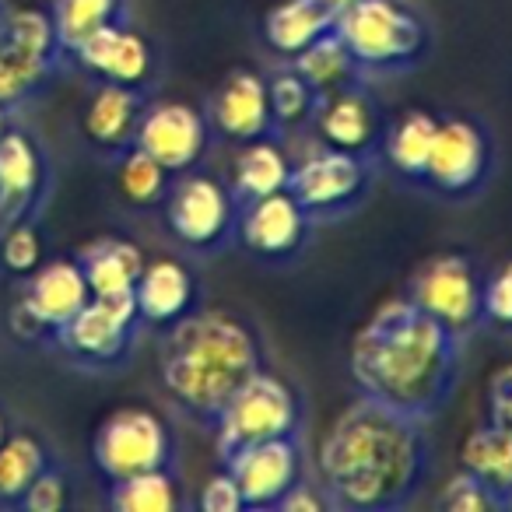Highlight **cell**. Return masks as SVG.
<instances>
[{
	"label": "cell",
	"instance_id": "obj_1",
	"mask_svg": "<svg viewBox=\"0 0 512 512\" xmlns=\"http://www.w3.org/2000/svg\"><path fill=\"white\" fill-rule=\"evenodd\" d=\"M320 488L330 509L397 512L418 502L432 474L428 421L358 393L320 442Z\"/></svg>",
	"mask_w": 512,
	"mask_h": 512
},
{
	"label": "cell",
	"instance_id": "obj_2",
	"mask_svg": "<svg viewBox=\"0 0 512 512\" xmlns=\"http://www.w3.org/2000/svg\"><path fill=\"white\" fill-rule=\"evenodd\" d=\"M463 341L421 313L407 295L379 302L351 341L348 369L358 393L411 418L432 421L460 383Z\"/></svg>",
	"mask_w": 512,
	"mask_h": 512
},
{
	"label": "cell",
	"instance_id": "obj_3",
	"mask_svg": "<svg viewBox=\"0 0 512 512\" xmlns=\"http://www.w3.org/2000/svg\"><path fill=\"white\" fill-rule=\"evenodd\" d=\"M264 369L256 334L228 309H193L165 330L162 386L190 421L214 428L221 407Z\"/></svg>",
	"mask_w": 512,
	"mask_h": 512
},
{
	"label": "cell",
	"instance_id": "obj_4",
	"mask_svg": "<svg viewBox=\"0 0 512 512\" xmlns=\"http://www.w3.org/2000/svg\"><path fill=\"white\" fill-rule=\"evenodd\" d=\"M337 36L362 71H411L425 60L432 36L421 15L400 0H358L337 15Z\"/></svg>",
	"mask_w": 512,
	"mask_h": 512
},
{
	"label": "cell",
	"instance_id": "obj_5",
	"mask_svg": "<svg viewBox=\"0 0 512 512\" xmlns=\"http://www.w3.org/2000/svg\"><path fill=\"white\" fill-rule=\"evenodd\" d=\"M64 50L50 11L8 8L0 22V106L18 113L57 74Z\"/></svg>",
	"mask_w": 512,
	"mask_h": 512
},
{
	"label": "cell",
	"instance_id": "obj_6",
	"mask_svg": "<svg viewBox=\"0 0 512 512\" xmlns=\"http://www.w3.org/2000/svg\"><path fill=\"white\" fill-rule=\"evenodd\" d=\"M302 425V404L295 390L274 372H256L235 390V397L221 407L214 421V449L218 460L225 463L232 453L267 439H285L299 435Z\"/></svg>",
	"mask_w": 512,
	"mask_h": 512
},
{
	"label": "cell",
	"instance_id": "obj_7",
	"mask_svg": "<svg viewBox=\"0 0 512 512\" xmlns=\"http://www.w3.org/2000/svg\"><path fill=\"white\" fill-rule=\"evenodd\" d=\"M92 460L106 481H120L144 470H176V439L158 411L127 404L106 414L95 428Z\"/></svg>",
	"mask_w": 512,
	"mask_h": 512
},
{
	"label": "cell",
	"instance_id": "obj_8",
	"mask_svg": "<svg viewBox=\"0 0 512 512\" xmlns=\"http://www.w3.org/2000/svg\"><path fill=\"white\" fill-rule=\"evenodd\" d=\"M407 299L467 344L484 323V274L467 253H439L418 267Z\"/></svg>",
	"mask_w": 512,
	"mask_h": 512
},
{
	"label": "cell",
	"instance_id": "obj_9",
	"mask_svg": "<svg viewBox=\"0 0 512 512\" xmlns=\"http://www.w3.org/2000/svg\"><path fill=\"white\" fill-rule=\"evenodd\" d=\"M372 190V155L327 148L313 151L292 165L288 193L299 200V207L309 214V221H334L355 211Z\"/></svg>",
	"mask_w": 512,
	"mask_h": 512
},
{
	"label": "cell",
	"instance_id": "obj_10",
	"mask_svg": "<svg viewBox=\"0 0 512 512\" xmlns=\"http://www.w3.org/2000/svg\"><path fill=\"white\" fill-rule=\"evenodd\" d=\"M141 330L134 295L120 299H88V306L71 323L53 334V348L64 351L81 369H120L130 358Z\"/></svg>",
	"mask_w": 512,
	"mask_h": 512
},
{
	"label": "cell",
	"instance_id": "obj_11",
	"mask_svg": "<svg viewBox=\"0 0 512 512\" xmlns=\"http://www.w3.org/2000/svg\"><path fill=\"white\" fill-rule=\"evenodd\" d=\"M165 225L183 246L197 253H214L235 235V204L232 190L204 172H179L162 200Z\"/></svg>",
	"mask_w": 512,
	"mask_h": 512
},
{
	"label": "cell",
	"instance_id": "obj_12",
	"mask_svg": "<svg viewBox=\"0 0 512 512\" xmlns=\"http://www.w3.org/2000/svg\"><path fill=\"white\" fill-rule=\"evenodd\" d=\"M488 169L491 141L484 127H477L474 120H463V116L439 120L421 183H428L442 197H470L484 186Z\"/></svg>",
	"mask_w": 512,
	"mask_h": 512
},
{
	"label": "cell",
	"instance_id": "obj_13",
	"mask_svg": "<svg viewBox=\"0 0 512 512\" xmlns=\"http://www.w3.org/2000/svg\"><path fill=\"white\" fill-rule=\"evenodd\" d=\"M50 190V155L32 130L15 123L0 137V232L15 221H36Z\"/></svg>",
	"mask_w": 512,
	"mask_h": 512
},
{
	"label": "cell",
	"instance_id": "obj_14",
	"mask_svg": "<svg viewBox=\"0 0 512 512\" xmlns=\"http://www.w3.org/2000/svg\"><path fill=\"white\" fill-rule=\"evenodd\" d=\"M309 228H313V221L288 190L249 200L235 214V235H239L242 249L253 253L256 260H267V264L295 260L306 246Z\"/></svg>",
	"mask_w": 512,
	"mask_h": 512
},
{
	"label": "cell",
	"instance_id": "obj_15",
	"mask_svg": "<svg viewBox=\"0 0 512 512\" xmlns=\"http://www.w3.org/2000/svg\"><path fill=\"white\" fill-rule=\"evenodd\" d=\"M221 467L235 477L246 509H278L281 498L302 481V442L299 435L256 442L232 453Z\"/></svg>",
	"mask_w": 512,
	"mask_h": 512
},
{
	"label": "cell",
	"instance_id": "obj_16",
	"mask_svg": "<svg viewBox=\"0 0 512 512\" xmlns=\"http://www.w3.org/2000/svg\"><path fill=\"white\" fill-rule=\"evenodd\" d=\"M134 144L158 158L172 176H179L204 158L207 120L190 102H148Z\"/></svg>",
	"mask_w": 512,
	"mask_h": 512
},
{
	"label": "cell",
	"instance_id": "obj_17",
	"mask_svg": "<svg viewBox=\"0 0 512 512\" xmlns=\"http://www.w3.org/2000/svg\"><path fill=\"white\" fill-rule=\"evenodd\" d=\"M207 116H211L214 130L235 144L278 134L271 116V99H267V81L253 67H235L221 78V85L211 95Z\"/></svg>",
	"mask_w": 512,
	"mask_h": 512
},
{
	"label": "cell",
	"instance_id": "obj_18",
	"mask_svg": "<svg viewBox=\"0 0 512 512\" xmlns=\"http://www.w3.org/2000/svg\"><path fill=\"white\" fill-rule=\"evenodd\" d=\"M71 57L78 60L81 71H88L99 81H109V85L148 88L151 71H155V53L144 43V36L127 29V22L99 29L95 36H88Z\"/></svg>",
	"mask_w": 512,
	"mask_h": 512
},
{
	"label": "cell",
	"instance_id": "obj_19",
	"mask_svg": "<svg viewBox=\"0 0 512 512\" xmlns=\"http://www.w3.org/2000/svg\"><path fill=\"white\" fill-rule=\"evenodd\" d=\"M144 109H148L144 88H127V85H109V81H102L92 92V99L85 102L81 134H85V141L92 144L99 155L116 162L123 151L134 148Z\"/></svg>",
	"mask_w": 512,
	"mask_h": 512
},
{
	"label": "cell",
	"instance_id": "obj_20",
	"mask_svg": "<svg viewBox=\"0 0 512 512\" xmlns=\"http://www.w3.org/2000/svg\"><path fill=\"white\" fill-rule=\"evenodd\" d=\"M313 123L327 148L355 151V155H372V148L386 134L379 102L358 85L337 88V92L323 95Z\"/></svg>",
	"mask_w": 512,
	"mask_h": 512
},
{
	"label": "cell",
	"instance_id": "obj_21",
	"mask_svg": "<svg viewBox=\"0 0 512 512\" xmlns=\"http://www.w3.org/2000/svg\"><path fill=\"white\" fill-rule=\"evenodd\" d=\"M88 299H92V288H88L78 256H74V260L57 256V260H43V264L29 274V285H25L18 302H22L50 334H57L64 323H71L74 316L88 306Z\"/></svg>",
	"mask_w": 512,
	"mask_h": 512
},
{
	"label": "cell",
	"instance_id": "obj_22",
	"mask_svg": "<svg viewBox=\"0 0 512 512\" xmlns=\"http://www.w3.org/2000/svg\"><path fill=\"white\" fill-rule=\"evenodd\" d=\"M134 302L141 323L169 330L172 323L197 309V278L190 274V267L169 260V256L148 260L134 285Z\"/></svg>",
	"mask_w": 512,
	"mask_h": 512
},
{
	"label": "cell",
	"instance_id": "obj_23",
	"mask_svg": "<svg viewBox=\"0 0 512 512\" xmlns=\"http://www.w3.org/2000/svg\"><path fill=\"white\" fill-rule=\"evenodd\" d=\"M78 264L95 299H120V295H134V285L148 260L137 242L123 235H99L78 249Z\"/></svg>",
	"mask_w": 512,
	"mask_h": 512
},
{
	"label": "cell",
	"instance_id": "obj_24",
	"mask_svg": "<svg viewBox=\"0 0 512 512\" xmlns=\"http://www.w3.org/2000/svg\"><path fill=\"white\" fill-rule=\"evenodd\" d=\"M337 15L327 0H281L267 11L264 39L278 57L295 60L306 46L337 29Z\"/></svg>",
	"mask_w": 512,
	"mask_h": 512
},
{
	"label": "cell",
	"instance_id": "obj_25",
	"mask_svg": "<svg viewBox=\"0 0 512 512\" xmlns=\"http://www.w3.org/2000/svg\"><path fill=\"white\" fill-rule=\"evenodd\" d=\"M463 470L484 484L498 509H512V432L481 425L463 439Z\"/></svg>",
	"mask_w": 512,
	"mask_h": 512
},
{
	"label": "cell",
	"instance_id": "obj_26",
	"mask_svg": "<svg viewBox=\"0 0 512 512\" xmlns=\"http://www.w3.org/2000/svg\"><path fill=\"white\" fill-rule=\"evenodd\" d=\"M288 179H292V162H288V155L271 137H260V141L242 144V151L235 155L232 197H235V204L242 207L256 197L288 190Z\"/></svg>",
	"mask_w": 512,
	"mask_h": 512
},
{
	"label": "cell",
	"instance_id": "obj_27",
	"mask_svg": "<svg viewBox=\"0 0 512 512\" xmlns=\"http://www.w3.org/2000/svg\"><path fill=\"white\" fill-rule=\"evenodd\" d=\"M53 463L50 449L32 432H11L0 446V509H22L25 491Z\"/></svg>",
	"mask_w": 512,
	"mask_h": 512
},
{
	"label": "cell",
	"instance_id": "obj_28",
	"mask_svg": "<svg viewBox=\"0 0 512 512\" xmlns=\"http://www.w3.org/2000/svg\"><path fill=\"white\" fill-rule=\"evenodd\" d=\"M60 50L71 57L88 36L116 22H127V0H53L50 8Z\"/></svg>",
	"mask_w": 512,
	"mask_h": 512
},
{
	"label": "cell",
	"instance_id": "obj_29",
	"mask_svg": "<svg viewBox=\"0 0 512 512\" xmlns=\"http://www.w3.org/2000/svg\"><path fill=\"white\" fill-rule=\"evenodd\" d=\"M292 67L320 92V99L337 92V88L355 85L358 71H362V67L355 64V57H351V50L344 46V39L337 36V29L320 36L313 46H306V50L295 57Z\"/></svg>",
	"mask_w": 512,
	"mask_h": 512
},
{
	"label": "cell",
	"instance_id": "obj_30",
	"mask_svg": "<svg viewBox=\"0 0 512 512\" xmlns=\"http://www.w3.org/2000/svg\"><path fill=\"white\" fill-rule=\"evenodd\" d=\"M183 491L176 470H144L120 481H109V509L113 512H176Z\"/></svg>",
	"mask_w": 512,
	"mask_h": 512
},
{
	"label": "cell",
	"instance_id": "obj_31",
	"mask_svg": "<svg viewBox=\"0 0 512 512\" xmlns=\"http://www.w3.org/2000/svg\"><path fill=\"white\" fill-rule=\"evenodd\" d=\"M435 127H439V116L425 113V109H411V113H404L383 134V151L400 176H407V179L425 176V162H428V151H432Z\"/></svg>",
	"mask_w": 512,
	"mask_h": 512
},
{
	"label": "cell",
	"instance_id": "obj_32",
	"mask_svg": "<svg viewBox=\"0 0 512 512\" xmlns=\"http://www.w3.org/2000/svg\"><path fill=\"white\" fill-rule=\"evenodd\" d=\"M116 186L130 207H155L165 200L172 186V172L144 148H130L116 158Z\"/></svg>",
	"mask_w": 512,
	"mask_h": 512
},
{
	"label": "cell",
	"instance_id": "obj_33",
	"mask_svg": "<svg viewBox=\"0 0 512 512\" xmlns=\"http://www.w3.org/2000/svg\"><path fill=\"white\" fill-rule=\"evenodd\" d=\"M267 99H271V116L278 130H299L306 123L316 120V109H320V92L302 78L295 67L271 74L267 81Z\"/></svg>",
	"mask_w": 512,
	"mask_h": 512
},
{
	"label": "cell",
	"instance_id": "obj_34",
	"mask_svg": "<svg viewBox=\"0 0 512 512\" xmlns=\"http://www.w3.org/2000/svg\"><path fill=\"white\" fill-rule=\"evenodd\" d=\"M43 260H46V246L36 221H15V225H8L0 232V267L8 274L29 278Z\"/></svg>",
	"mask_w": 512,
	"mask_h": 512
},
{
	"label": "cell",
	"instance_id": "obj_35",
	"mask_svg": "<svg viewBox=\"0 0 512 512\" xmlns=\"http://www.w3.org/2000/svg\"><path fill=\"white\" fill-rule=\"evenodd\" d=\"M435 509L439 512H498V505L474 474L460 470V474H453L442 484L439 498H435Z\"/></svg>",
	"mask_w": 512,
	"mask_h": 512
},
{
	"label": "cell",
	"instance_id": "obj_36",
	"mask_svg": "<svg viewBox=\"0 0 512 512\" xmlns=\"http://www.w3.org/2000/svg\"><path fill=\"white\" fill-rule=\"evenodd\" d=\"M67 505H71V481H67L60 463H50L22 498L25 512H60Z\"/></svg>",
	"mask_w": 512,
	"mask_h": 512
},
{
	"label": "cell",
	"instance_id": "obj_37",
	"mask_svg": "<svg viewBox=\"0 0 512 512\" xmlns=\"http://www.w3.org/2000/svg\"><path fill=\"white\" fill-rule=\"evenodd\" d=\"M484 323L512 334V260L484 278Z\"/></svg>",
	"mask_w": 512,
	"mask_h": 512
},
{
	"label": "cell",
	"instance_id": "obj_38",
	"mask_svg": "<svg viewBox=\"0 0 512 512\" xmlns=\"http://www.w3.org/2000/svg\"><path fill=\"white\" fill-rule=\"evenodd\" d=\"M200 512H242L246 502H242V491L235 484V477L221 467V474H214L211 481L200 488V498H197Z\"/></svg>",
	"mask_w": 512,
	"mask_h": 512
},
{
	"label": "cell",
	"instance_id": "obj_39",
	"mask_svg": "<svg viewBox=\"0 0 512 512\" xmlns=\"http://www.w3.org/2000/svg\"><path fill=\"white\" fill-rule=\"evenodd\" d=\"M488 400H491V425L512 432V365H502L491 376Z\"/></svg>",
	"mask_w": 512,
	"mask_h": 512
},
{
	"label": "cell",
	"instance_id": "obj_40",
	"mask_svg": "<svg viewBox=\"0 0 512 512\" xmlns=\"http://www.w3.org/2000/svg\"><path fill=\"white\" fill-rule=\"evenodd\" d=\"M278 509L281 512H323V509H330V502H327V495H323V488L299 481L285 498H281Z\"/></svg>",
	"mask_w": 512,
	"mask_h": 512
},
{
	"label": "cell",
	"instance_id": "obj_41",
	"mask_svg": "<svg viewBox=\"0 0 512 512\" xmlns=\"http://www.w3.org/2000/svg\"><path fill=\"white\" fill-rule=\"evenodd\" d=\"M11 127H15V113H11V109H4V106H0V137L8 134Z\"/></svg>",
	"mask_w": 512,
	"mask_h": 512
},
{
	"label": "cell",
	"instance_id": "obj_42",
	"mask_svg": "<svg viewBox=\"0 0 512 512\" xmlns=\"http://www.w3.org/2000/svg\"><path fill=\"white\" fill-rule=\"evenodd\" d=\"M8 435H11V425H8V418H4V411H0V446H4Z\"/></svg>",
	"mask_w": 512,
	"mask_h": 512
},
{
	"label": "cell",
	"instance_id": "obj_43",
	"mask_svg": "<svg viewBox=\"0 0 512 512\" xmlns=\"http://www.w3.org/2000/svg\"><path fill=\"white\" fill-rule=\"evenodd\" d=\"M327 4L334 11H344V8H351V4H358V0H327Z\"/></svg>",
	"mask_w": 512,
	"mask_h": 512
},
{
	"label": "cell",
	"instance_id": "obj_44",
	"mask_svg": "<svg viewBox=\"0 0 512 512\" xmlns=\"http://www.w3.org/2000/svg\"><path fill=\"white\" fill-rule=\"evenodd\" d=\"M4 11H8V4H4V0H0V22H4Z\"/></svg>",
	"mask_w": 512,
	"mask_h": 512
}]
</instances>
